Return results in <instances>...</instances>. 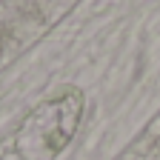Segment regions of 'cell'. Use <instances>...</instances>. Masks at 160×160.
Segmentation results:
<instances>
[{
	"label": "cell",
	"instance_id": "cell-1",
	"mask_svg": "<svg viewBox=\"0 0 160 160\" xmlns=\"http://www.w3.org/2000/svg\"><path fill=\"white\" fill-rule=\"evenodd\" d=\"M86 97L80 89L66 86L43 100L9 140L0 160H52L63 152L80 126Z\"/></svg>",
	"mask_w": 160,
	"mask_h": 160
},
{
	"label": "cell",
	"instance_id": "cell-2",
	"mask_svg": "<svg viewBox=\"0 0 160 160\" xmlns=\"http://www.w3.org/2000/svg\"><path fill=\"white\" fill-rule=\"evenodd\" d=\"M114 160H160V112Z\"/></svg>",
	"mask_w": 160,
	"mask_h": 160
}]
</instances>
